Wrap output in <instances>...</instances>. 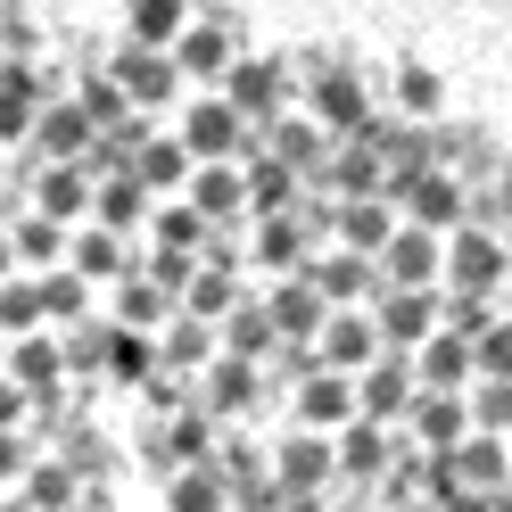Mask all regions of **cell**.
<instances>
[{"instance_id":"obj_1","label":"cell","mask_w":512,"mask_h":512,"mask_svg":"<svg viewBox=\"0 0 512 512\" xmlns=\"http://www.w3.org/2000/svg\"><path fill=\"white\" fill-rule=\"evenodd\" d=\"M446 290H512V232L496 223H455L446 232Z\"/></svg>"},{"instance_id":"obj_2","label":"cell","mask_w":512,"mask_h":512,"mask_svg":"<svg viewBox=\"0 0 512 512\" xmlns=\"http://www.w3.org/2000/svg\"><path fill=\"white\" fill-rule=\"evenodd\" d=\"M405 430L397 422H372V413H356V422L339 430V479L347 488H380V479H389L397 463H405Z\"/></svg>"},{"instance_id":"obj_3","label":"cell","mask_w":512,"mask_h":512,"mask_svg":"<svg viewBox=\"0 0 512 512\" xmlns=\"http://www.w3.org/2000/svg\"><path fill=\"white\" fill-rule=\"evenodd\" d=\"M182 141L199 149V166H215V157H248V149H256V116L232 108L223 91H207V100L182 108Z\"/></svg>"},{"instance_id":"obj_4","label":"cell","mask_w":512,"mask_h":512,"mask_svg":"<svg viewBox=\"0 0 512 512\" xmlns=\"http://www.w3.org/2000/svg\"><path fill=\"white\" fill-rule=\"evenodd\" d=\"M314 248H323V240H314V223H306V199L248 223V265H256V273H306Z\"/></svg>"},{"instance_id":"obj_5","label":"cell","mask_w":512,"mask_h":512,"mask_svg":"<svg viewBox=\"0 0 512 512\" xmlns=\"http://www.w3.org/2000/svg\"><path fill=\"white\" fill-rule=\"evenodd\" d=\"M356 413H364L356 372H339V364H314L306 380H290V422H306V430H347Z\"/></svg>"},{"instance_id":"obj_6","label":"cell","mask_w":512,"mask_h":512,"mask_svg":"<svg viewBox=\"0 0 512 512\" xmlns=\"http://www.w3.org/2000/svg\"><path fill=\"white\" fill-rule=\"evenodd\" d=\"M273 479H281L290 496L331 488V479H339V430H306V422H290V430H281V446H273Z\"/></svg>"},{"instance_id":"obj_7","label":"cell","mask_w":512,"mask_h":512,"mask_svg":"<svg viewBox=\"0 0 512 512\" xmlns=\"http://www.w3.org/2000/svg\"><path fill=\"white\" fill-rule=\"evenodd\" d=\"M108 67H116V83H124V91H133V108H149V116H157V108H174L182 91H190L182 58H174V50H157V42H124Z\"/></svg>"},{"instance_id":"obj_8","label":"cell","mask_w":512,"mask_h":512,"mask_svg":"<svg viewBox=\"0 0 512 512\" xmlns=\"http://www.w3.org/2000/svg\"><path fill=\"white\" fill-rule=\"evenodd\" d=\"M479 430V413H471V389H422L405 413V438L422 446V455H455V446Z\"/></svg>"},{"instance_id":"obj_9","label":"cell","mask_w":512,"mask_h":512,"mask_svg":"<svg viewBox=\"0 0 512 512\" xmlns=\"http://www.w3.org/2000/svg\"><path fill=\"white\" fill-rule=\"evenodd\" d=\"M190 207H199L215 232H248V223H256L248 166H240V157H215V166H199V174H190Z\"/></svg>"},{"instance_id":"obj_10","label":"cell","mask_w":512,"mask_h":512,"mask_svg":"<svg viewBox=\"0 0 512 512\" xmlns=\"http://www.w3.org/2000/svg\"><path fill=\"white\" fill-rule=\"evenodd\" d=\"M356 389H364V413H372V422H397V430H405L413 397H422V364H413V347H389V356H372V364L356 372Z\"/></svg>"},{"instance_id":"obj_11","label":"cell","mask_w":512,"mask_h":512,"mask_svg":"<svg viewBox=\"0 0 512 512\" xmlns=\"http://www.w3.org/2000/svg\"><path fill=\"white\" fill-rule=\"evenodd\" d=\"M438 471H446V488H455V496H496L504 479H512V438L504 430H471L455 455H438Z\"/></svg>"},{"instance_id":"obj_12","label":"cell","mask_w":512,"mask_h":512,"mask_svg":"<svg viewBox=\"0 0 512 512\" xmlns=\"http://www.w3.org/2000/svg\"><path fill=\"white\" fill-rule=\"evenodd\" d=\"M199 405H207V413H223V422H248V413L265 405V364L223 347V356L199 372Z\"/></svg>"},{"instance_id":"obj_13","label":"cell","mask_w":512,"mask_h":512,"mask_svg":"<svg viewBox=\"0 0 512 512\" xmlns=\"http://www.w3.org/2000/svg\"><path fill=\"white\" fill-rule=\"evenodd\" d=\"M380 273H389L397 290H438L446 281V232H430V223L405 215V232L380 248Z\"/></svg>"},{"instance_id":"obj_14","label":"cell","mask_w":512,"mask_h":512,"mask_svg":"<svg viewBox=\"0 0 512 512\" xmlns=\"http://www.w3.org/2000/svg\"><path fill=\"white\" fill-rule=\"evenodd\" d=\"M372 314H380V339H389V347H422L446 323V281H438V290H397V281H389V290L372 298Z\"/></svg>"},{"instance_id":"obj_15","label":"cell","mask_w":512,"mask_h":512,"mask_svg":"<svg viewBox=\"0 0 512 512\" xmlns=\"http://www.w3.org/2000/svg\"><path fill=\"white\" fill-rule=\"evenodd\" d=\"M34 157L42 166H58V157H91L100 149V116H91L83 100H42V116H34Z\"/></svg>"},{"instance_id":"obj_16","label":"cell","mask_w":512,"mask_h":512,"mask_svg":"<svg viewBox=\"0 0 512 512\" xmlns=\"http://www.w3.org/2000/svg\"><path fill=\"white\" fill-rule=\"evenodd\" d=\"M314 356L339 364V372H364L372 356H389L380 314H372V306H331V323H323V339H314Z\"/></svg>"},{"instance_id":"obj_17","label":"cell","mask_w":512,"mask_h":512,"mask_svg":"<svg viewBox=\"0 0 512 512\" xmlns=\"http://www.w3.org/2000/svg\"><path fill=\"white\" fill-rule=\"evenodd\" d=\"M413 364H422V389H471L479 380V339L455 331V323H438L422 347H413Z\"/></svg>"},{"instance_id":"obj_18","label":"cell","mask_w":512,"mask_h":512,"mask_svg":"<svg viewBox=\"0 0 512 512\" xmlns=\"http://www.w3.org/2000/svg\"><path fill=\"white\" fill-rule=\"evenodd\" d=\"M265 306H273V323H281V339H323V323H331V298L314 290V273H273V290H265Z\"/></svg>"},{"instance_id":"obj_19","label":"cell","mask_w":512,"mask_h":512,"mask_svg":"<svg viewBox=\"0 0 512 512\" xmlns=\"http://www.w3.org/2000/svg\"><path fill=\"white\" fill-rule=\"evenodd\" d=\"M405 232V207H397V190H364V199H339V240L347 248H389Z\"/></svg>"},{"instance_id":"obj_20","label":"cell","mask_w":512,"mask_h":512,"mask_svg":"<svg viewBox=\"0 0 512 512\" xmlns=\"http://www.w3.org/2000/svg\"><path fill=\"white\" fill-rule=\"evenodd\" d=\"M133 174L157 190V199H174V190H190V174H199V149L182 141V124H174V133H149L133 149Z\"/></svg>"},{"instance_id":"obj_21","label":"cell","mask_w":512,"mask_h":512,"mask_svg":"<svg viewBox=\"0 0 512 512\" xmlns=\"http://www.w3.org/2000/svg\"><path fill=\"white\" fill-rule=\"evenodd\" d=\"M67 265H83L91 281H124L141 256H133V232H116V223L91 215V223H75V256H67Z\"/></svg>"},{"instance_id":"obj_22","label":"cell","mask_w":512,"mask_h":512,"mask_svg":"<svg viewBox=\"0 0 512 512\" xmlns=\"http://www.w3.org/2000/svg\"><path fill=\"white\" fill-rule=\"evenodd\" d=\"M215 91H223L232 108H248L256 124H273V116H281V100H290V83H281V67H265V58H232V75H223Z\"/></svg>"},{"instance_id":"obj_23","label":"cell","mask_w":512,"mask_h":512,"mask_svg":"<svg viewBox=\"0 0 512 512\" xmlns=\"http://www.w3.org/2000/svg\"><path fill=\"white\" fill-rule=\"evenodd\" d=\"M174 314H182V298H174L149 265H133V273L116 281V323H133V331H166Z\"/></svg>"},{"instance_id":"obj_24","label":"cell","mask_w":512,"mask_h":512,"mask_svg":"<svg viewBox=\"0 0 512 512\" xmlns=\"http://www.w3.org/2000/svg\"><path fill=\"white\" fill-rule=\"evenodd\" d=\"M83 488H91V471L75 455H42L34 471H25V504L34 512H83Z\"/></svg>"},{"instance_id":"obj_25","label":"cell","mask_w":512,"mask_h":512,"mask_svg":"<svg viewBox=\"0 0 512 512\" xmlns=\"http://www.w3.org/2000/svg\"><path fill=\"white\" fill-rule=\"evenodd\" d=\"M91 215L116 223V232H149V215H157V190L124 166V174H100V199H91Z\"/></svg>"},{"instance_id":"obj_26","label":"cell","mask_w":512,"mask_h":512,"mask_svg":"<svg viewBox=\"0 0 512 512\" xmlns=\"http://www.w3.org/2000/svg\"><path fill=\"white\" fill-rule=\"evenodd\" d=\"M166 512H232V479H223V463H182L166 471Z\"/></svg>"},{"instance_id":"obj_27","label":"cell","mask_w":512,"mask_h":512,"mask_svg":"<svg viewBox=\"0 0 512 512\" xmlns=\"http://www.w3.org/2000/svg\"><path fill=\"white\" fill-rule=\"evenodd\" d=\"M223 347H232V356H256V364H273L290 339H281V323H273V306H265V298H240L232 314H223Z\"/></svg>"},{"instance_id":"obj_28","label":"cell","mask_w":512,"mask_h":512,"mask_svg":"<svg viewBox=\"0 0 512 512\" xmlns=\"http://www.w3.org/2000/svg\"><path fill=\"white\" fill-rule=\"evenodd\" d=\"M174 58H182L190 83H223V75H232V58H240V42L223 34V25H199V17H190V34L174 42Z\"/></svg>"},{"instance_id":"obj_29","label":"cell","mask_w":512,"mask_h":512,"mask_svg":"<svg viewBox=\"0 0 512 512\" xmlns=\"http://www.w3.org/2000/svg\"><path fill=\"white\" fill-rule=\"evenodd\" d=\"M149 240L157 248H190V256H207V240H215V223L190 207V190H174V199H157V215H149Z\"/></svg>"},{"instance_id":"obj_30","label":"cell","mask_w":512,"mask_h":512,"mask_svg":"<svg viewBox=\"0 0 512 512\" xmlns=\"http://www.w3.org/2000/svg\"><path fill=\"white\" fill-rule=\"evenodd\" d=\"M91 290H100V281H91L83 265H50V273H42V306H50V331H75V323H91Z\"/></svg>"},{"instance_id":"obj_31","label":"cell","mask_w":512,"mask_h":512,"mask_svg":"<svg viewBox=\"0 0 512 512\" xmlns=\"http://www.w3.org/2000/svg\"><path fill=\"white\" fill-rule=\"evenodd\" d=\"M157 364H166V356H157V331H133V323H116V314H108V380L141 389Z\"/></svg>"},{"instance_id":"obj_32","label":"cell","mask_w":512,"mask_h":512,"mask_svg":"<svg viewBox=\"0 0 512 512\" xmlns=\"http://www.w3.org/2000/svg\"><path fill=\"white\" fill-rule=\"evenodd\" d=\"M0 331H9V339H25V331H50V306H42V273H34V265L0 281Z\"/></svg>"},{"instance_id":"obj_33","label":"cell","mask_w":512,"mask_h":512,"mask_svg":"<svg viewBox=\"0 0 512 512\" xmlns=\"http://www.w3.org/2000/svg\"><path fill=\"white\" fill-rule=\"evenodd\" d=\"M190 34V9L182 0H133V17H124V42H157V50H174Z\"/></svg>"},{"instance_id":"obj_34","label":"cell","mask_w":512,"mask_h":512,"mask_svg":"<svg viewBox=\"0 0 512 512\" xmlns=\"http://www.w3.org/2000/svg\"><path fill=\"white\" fill-rule=\"evenodd\" d=\"M75 100H83L91 116H100V133H108V124H124V116H133V91L116 83V67H100V75H83V91H75Z\"/></svg>"},{"instance_id":"obj_35","label":"cell","mask_w":512,"mask_h":512,"mask_svg":"<svg viewBox=\"0 0 512 512\" xmlns=\"http://www.w3.org/2000/svg\"><path fill=\"white\" fill-rule=\"evenodd\" d=\"M67 364H75V380H83V372L100 380V372H108V323H75V331H67Z\"/></svg>"},{"instance_id":"obj_36","label":"cell","mask_w":512,"mask_h":512,"mask_svg":"<svg viewBox=\"0 0 512 512\" xmlns=\"http://www.w3.org/2000/svg\"><path fill=\"white\" fill-rule=\"evenodd\" d=\"M471 413H479V430L512 438V380H471Z\"/></svg>"},{"instance_id":"obj_37","label":"cell","mask_w":512,"mask_h":512,"mask_svg":"<svg viewBox=\"0 0 512 512\" xmlns=\"http://www.w3.org/2000/svg\"><path fill=\"white\" fill-rule=\"evenodd\" d=\"M479 380H512V314L479 331Z\"/></svg>"},{"instance_id":"obj_38","label":"cell","mask_w":512,"mask_h":512,"mask_svg":"<svg viewBox=\"0 0 512 512\" xmlns=\"http://www.w3.org/2000/svg\"><path fill=\"white\" fill-rule=\"evenodd\" d=\"M34 413H42V397L17 372H0V430H34Z\"/></svg>"},{"instance_id":"obj_39","label":"cell","mask_w":512,"mask_h":512,"mask_svg":"<svg viewBox=\"0 0 512 512\" xmlns=\"http://www.w3.org/2000/svg\"><path fill=\"white\" fill-rule=\"evenodd\" d=\"M141 265H149V273L182 298V290H190V273H199V256H190V248H157V240H149V256H141Z\"/></svg>"},{"instance_id":"obj_40","label":"cell","mask_w":512,"mask_h":512,"mask_svg":"<svg viewBox=\"0 0 512 512\" xmlns=\"http://www.w3.org/2000/svg\"><path fill=\"white\" fill-rule=\"evenodd\" d=\"M405 108H413V116H430V108H438V75H430V67H413V75H405Z\"/></svg>"},{"instance_id":"obj_41","label":"cell","mask_w":512,"mask_h":512,"mask_svg":"<svg viewBox=\"0 0 512 512\" xmlns=\"http://www.w3.org/2000/svg\"><path fill=\"white\" fill-rule=\"evenodd\" d=\"M9 273H25V256H17V232L0 223V281H9Z\"/></svg>"},{"instance_id":"obj_42","label":"cell","mask_w":512,"mask_h":512,"mask_svg":"<svg viewBox=\"0 0 512 512\" xmlns=\"http://www.w3.org/2000/svg\"><path fill=\"white\" fill-rule=\"evenodd\" d=\"M9 347H17V339H9V331H0V372H9Z\"/></svg>"},{"instance_id":"obj_43","label":"cell","mask_w":512,"mask_h":512,"mask_svg":"<svg viewBox=\"0 0 512 512\" xmlns=\"http://www.w3.org/2000/svg\"><path fill=\"white\" fill-rule=\"evenodd\" d=\"M504 314H512V290H504Z\"/></svg>"}]
</instances>
